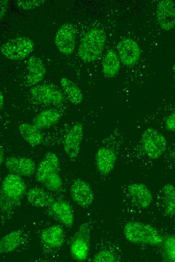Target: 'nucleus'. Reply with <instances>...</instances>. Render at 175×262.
<instances>
[{"label":"nucleus","mask_w":175,"mask_h":262,"mask_svg":"<svg viewBox=\"0 0 175 262\" xmlns=\"http://www.w3.org/2000/svg\"><path fill=\"white\" fill-rule=\"evenodd\" d=\"M26 190V185L20 176L12 173L7 175L1 185V209L7 211L19 206Z\"/></svg>","instance_id":"nucleus-1"},{"label":"nucleus","mask_w":175,"mask_h":262,"mask_svg":"<svg viewBox=\"0 0 175 262\" xmlns=\"http://www.w3.org/2000/svg\"><path fill=\"white\" fill-rule=\"evenodd\" d=\"M126 239L134 244L160 245L163 236L152 225L143 222L131 221L127 223L123 228Z\"/></svg>","instance_id":"nucleus-2"},{"label":"nucleus","mask_w":175,"mask_h":262,"mask_svg":"<svg viewBox=\"0 0 175 262\" xmlns=\"http://www.w3.org/2000/svg\"><path fill=\"white\" fill-rule=\"evenodd\" d=\"M105 32L100 29L94 28L84 35L78 49L80 57L86 62L97 59L102 54L106 43Z\"/></svg>","instance_id":"nucleus-3"},{"label":"nucleus","mask_w":175,"mask_h":262,"mask_svg":"<svg viewBox=\"0 0 175 262\" xmlns=\"http://www.w3.org/2000/svg\"><path fill=\"white\" fill-rule=\"evenodd\" d=\"M141 143L146 155L151 159L161 156L167 147V141L164 136L156 129L149 127L142 135Z\"/></svg>","instance_id":"nucleus-4"},{"label":"nucleus","mask_w":175,"mask_h":262,"mask_svg":"<svg viewBox=\"0 0 175 262\" xmlns=\"http://www.w3.org/2000/svg\"><path fill=\"white\" fill-rule=\"evenodd\" d=\"M33 41L25 36L9 40L1 47V52L11 60L22 59L27 56L34 49Z\"/></svg>","instance_id":"nucleus-5"},{"label":"nucleus","mask_w":175,"mask_h":262,"mask_svg":"<svg viewBox=\"0 0 175 262\" xmlns=\"http://www.w3.org/2000/svg\"><path fill=\"white\" fill-rule=\"evenodd\" d=\"M90 247V230L86 224L82 225L74 234L70 244V252L75 259L84 260Z\"/></svg>","instance_id":"nucleus-6"},{"label":"nucleus","mask_w":175,"mask_h":262,"mask_svg":"<svg viewBox=\"0 0 175 262\" xmlns=\"http://www.w3.org/2000/svg\"><path fill=\"white\" fill-rule=\"evenodd\" d=\"M32 97L37 102L46 104L59 106L64 100L62 93L54 87L48 84L38 85L30 90Z\"/></svg>","instance_id":"nucleus-7"},{"label":"nucleus","mask_w":175,"mask_h":262,"mask_svg":"<svg viewBox=\"0 0 175 262\" xmlns=\"http://www.w3.org/2000/svg\"><path fill=\"white\" fill-rule=\"evenodd\" d=\"M76 32L72 24H64L58 29L55 37V44L64 54H71L75 47Z\"/></svg>","instance_id":"nucleus-8"},{"label":"nucleus","mask_w":175,"mask_h":262,"mask_svg":"<svg viewBox=\"0 0 175 262\" xmlns=\"http://www.w3.org/2000/svg\"><path fill=\"white\" fill-rule=\"evenodd\" d=\"M70 192L73 200L82 208L89 207L94 200V194L91 185L82 179H77L73 181Z\"/></svg>","instance_id":"nucleus-9"},{"label":"nucleus","mask_w":175,"mask_h":262,"mask_svg":"<svg viewBox=\"0 0 175 262\" xmlns=\"http://www.w3.org/2000/svg\"><path fill=\"white\" fill-rule=\"evenodd\" d=\"M117 49L122 62L131 66L136 63L140 58V49L137 43L129 38L121 40L117 44Z\"/></svg>","instance_id":"nucleus-10"},{"label":"nucleus","mask_w":175,"mask_h":262,"mask_svg":"<svg viewBox=\"0 0 175 262\" xmlns=\"http://www.w3.org/2000/svg\"><path fill=\"white\" fill-rule=\"evenodd\" d=\"M83 136V127L80 123L74 124L66 134L63 147L65 153L70 159L76 157L79 154Z\"/></svg>","instance_id":"nucleus-11"},{"label":"nucleus","mask_w":175,"mask_h":262,"mask_svg":"<svg viewBox=\"0 0 175 262\" xmlns=\"http://www.w3.org/2000/svg\"><path fill=\"white\" fill-rule=\"evenodd\" d=\"M156 18L160 28L165 31L175 26V5L171 0H162L156 8Z\"/></svg>","instance_id":"nucleus-12"},{"label":"nucleus","mask_w":175,"mask_h":262,"mask_svg":"<svg viewBox=\"0 0 175 262\" xmlns=\"http://www.w3.org/2000/svg\"><path fill=\"white\" fill-rule=\"evenodd\" d=\"M5 166L11 173L20 176H31L36 171L34 162L25 157H9L5 161Z\"/></svg>","instance_id":"nucleus-13"},{"label":"nucleus","mask_w":175,"mask_h":262,"mask_svg":"<svg viewBox=\"0 0 175 262\" xmlns=\"http://www.w3.org/2000/svg\"><path fill=\"white\" fill-rule=\"evenodd\" d=\"M127 192L133 203L141 208H146L151 204L153 196L147 186L142 183H133L127 187Z\"/></svg>","instance_id":"nucleus-14"},{"label":"nucleus","mask_w":175,"mask_h":262,"mask_svg":"<svg viewBox=\"0 0 175 262\" xmlns=\"http://www.w3.org/2000/svg\"><path fill=\"white\" fill-rule=\"evenodd\" d=\"M59 162L58 157L53 152L47 153L38 165L36 178L37 180L43 183L51 174L58 172Z\"/></svg>","instance_id":"nucleus-15"},{"label":"nucleus","mask_w":175,"mask_h":262,"mask_svg":"<svg viewBox=\"0 0 175 262\" xmlns=\"http://www.w3.org/2000/svg\"><path fill=\"white\" fill-rule=\"evenodd\" d=\"M95 159L98 171L101 174L106 175L113 169L116 161V155L112 149L102 147L98 150Z\"/></svg>","instance_id":"nucleus-16"},{"label":"nucleus","mask_w":175,"mask_h":262,"mask_svg":"<svg viewBox=\"0 0 175 262\" xmlns=\"http://www.w3.org/2000/svg\"><path fill=\"white\" fill-rule=\"evenodd\" d=\"M51 214L65 226L71 227L74 222V214L71 206L63 201H55L49 207Z\"/></svg>","instance_id":"nucleus-17"},{"label":"nucleus","mask_w":175,"mask_h":262,"mask_svg":"<svg viewBox=\"0 0 175 262\" xmlns=\"http://www.w3.org/2000/svg\"><path fill=\"white\" fill-rule=\"evenodd\" d=\"M28 74L27 83L29 86L37 84L42 81L45 75L46 69L40 58L31 56L27 61Z\"/></svg>","instance_id":"nucleus-18"},{"label":"nucleus","mask_w":175,"mask_h":262,"mask_svg":"<svg viewBox=\"0 0 175 262\" xmlns=\"http://www.w3.org/2000/svg\"><path fill=\"white\" fill-rule=\"evenodd\" d=\"M42 242L52 248H58L64 242V232L58 225H52L43 229L41 234Z\"/></svg>","instance_id":"nucleus-19"},{"label":"nucleus","mask_w":175,"mask_h":262,"mask_svg":"<svg viewBox=\"0 0 175 262\" xmlns=\"http://www.w3.org/2000/svg\"><path fill=\"white\" fill-rule=\"evenodd\" d=\"M28 201L37 207H50L55 202L54 198L40 187L30 189L27 193Z\"/></svg>","instance_id":"nucleus-20"},{"label":"nucleus","mask_w":175,"mask_h":262,"mask_svg":"<svg viewBox=\"0 0 175 262\" xmlns=\"http://www.w3.org/2000/svg\"><path fill=\"white\" fill-rule=\"evenodd\" d=\"M18 129L22 138L32 146L40 145L44 141L43 136L39 128L33 123H22Z\"/></svg>","instance_id":"nucleus-21"},{"label":"nucleus","mask_w":175,"mask_h":262,"mask_svg":"<svg viewBox=\"0 0 175 262\" xmlns=\"http://www.w3.org/2000/svg\"><path fill=\"white\" fill-rule=\"evenodd\" d=\"M61 118L60 113L54 109L44 110L39 113L33 120V124L38 128L49 127L58 122Z\"/></svg>","instance_id":"nucleus-22"},{"label":"nucleus","mask_w":175,"mask_h":262,"mask_svg":"<svg viewBox=\"0 0 175 262\" xmlns=\"http://www.w3.org/2000/svg\"><path fill=\"white\" fill-rule=\"evenodd\" d=\"M22 232L20 230L13 231L5 235L0 241V251L5 253L13 251L22 243Z\"/></svg>","instance_id":"nucleus-23"},{"label":"nucleus","mask_w":175,"mask_h":262,"mask_svg":"<svg viewBox=\"0 0 175 262\" xmlns=\"http://www.w3.org/2000/svg\"><path fill=\"white\" fill-rule=\"evenodd\" d=\"M120 68L118 55L113 49H110L106 53L103 61V72L107 78L115 76Z\"/></svg>","instance_id":"nucleus-24"},{"label":"nucleus","mask_w":175,"mask_h":262,"mask_svg":"<svg viewBox=\"0 0 175 262\" xmlns=\"http://www.w3.org/2000/svg\"><path fill=\"white\" fill-rule=\"evenodd\" d=\"M60 84L68 100L74 104H79L83 100V96L80 89L70 80L62 77Z\"/></svg>","instance_id":"nucleus-25"},{"label":"nucleus","mask_w":175,"mask_h":262,"mask_svg":"<svg viewBox=\"0 0 175 262\" xmlns=\"http://www.w3.org/2000/svg\"><path fill=\"white\" fill-rule=\"evenodd\" d=\"M161 201L164 212L168 216L175 215V187L169 183L161 190Z\"/></svg>","instance_id":"nucleus-26"},{"label":"nucleus","mask_w":175,"mask_h":262,"mask_svg":"<svg viewBox=\"0 0 175 262\" xmlns=\"http://www.w3.org/2000/svg\"><path fill=\"white\" fill-rule=\"evenodd\" d=\"M160 245L164 259L166 261L175 262V236H163Z\"/></svg>","instance_id":"nucleus-27"},{"label":"nucleus","mask_w":175,"mask_h":262,"mask_svg":"<svg viewBox=\"0 0 175 262\" xmlns=\"http://www.w3.org/2000/svg\"><path fill=\"white\" fill-rule=\"evenodd\" d=\"M43 183L47 189L52 191L58 190L61 188L62 184L58 172L53 173L49 175Z\"/></svg>","instance_id":"nucleus-28"},{"label":"nucleus","mask_w":175,"mask_h":262,"mask_svg":"<svg viewBox=\"0 0 175 262\" xmlns=\"http://www.w3.org/2000/svg\"><path fill=\"white\" fill-rule=\"evenodd\" d=\"M94 261L113 262L117 261V258L113 252L110 250H104L97 252L94 256Z\"/></svg>","instance_id":"nucleus-29"},{"label":"nucleus","mask_w":175,"mask_h":262,"mask_svg":"<svg viewBox=\"0 0 175 262\" xmlns=\"http://www.w3.org/2000/svg\"><path fill=\"white\" fill-rule=\"evenodd\" d=\"M44 0H19L17 1L18 6L23 10L33 9L44 3Z\"/></svg>","instance_id":"nucleus-30"},{"label":"nucleus","mask_w":175,"mask_h":262,"mask_svg":"<svg viewBox=\"0 0 175 262\" xmlns=\"http://www.w3.org/2000/svg\"><path fill=\"white\" fill-rule=\"evenodd\" d=\"M165 127L169 131L175 132V111L171 113L166 118Z\"/></svg>","instance_id":"nucleus-31"},{"label":"nucleus","mask_w":175,"mask_h":262,"mask_svg":"<svg viewBox=\"0 0 175 262\" xmlns=\"http://www.w3.org/2000/svg\"><path fill=\"white\" fill-rule=\"evenodd\" d=\"M8 1L7 0L1 1V18L5 15L8 7Z\"/></svg>","instance_id":"nucleus-32"},{"label":"nucleus","mask_w":175,"mask_h":262,"mask_svg":"<svg viewBox=\"0 0 175 262\" xmlns=\"http://www.w3.org/2000/svg\"><path fill=\"white\" fill-rule=\"evenodd\" d=\"M4 102V95H3V94L2 93V91H1V95H0V105H1V109H2V108L3 107Z\"/></svg>","instance_id":"nucleus-33"},{"label":"nucleus","mask_w":175,"mask_h":262,"mask_svg":"<svg viewBox=\"0 0 175 262\" xmlns=\"http://www.w3.org/2000/svg\"><path fill=\"white\" fill-rule=\"evenodd\" d=\"M2 147H1V151H0V153H1V155H0V157H1V165L2 164V163H3V160H4V150H3V149L2 148Z\"/></svg>","instance_id":"nucleus-34"},{"label":"nucleus","mask_w":175,"mask_h":262,"mask_svg":"<svg viewBox=\"0 0 175 262\" xmlns=\"http://www.w3.org/2000/svg\"><path fill=\"white\" fill-rule=\"evenodd\" d=\"M172 70H173V74H174V75L175 77V63H174V65L173 66Z\"/></svg>","instance_id":"nucleus-35"},{"label":"nucleus","mask_w":175,"mask_h":262,"mask_svg":"<svg viewBox=\"0 0 175 262\" xmlns=\"http://www.w3.org/2000/svg\"><path fill=\"white\" fill-rule=\"evenodd\" d=\"M174 157H175V149H174Z\"/></svg>","instance_id":"nucleus-36"},{"label":"nucleus","mask_w":175,"mask_h":262,"mask_svg":"<svg viewBox=\"0 0 175 262\" xmlns=\"http://www.w3.org/2000/svg\"><path fill=\"white\" fill-rule=\"evenodd\" d=\"M174 223H175V221H174Z\"/></svg>","instance_id":"nucleus-37"}]
</instances>
